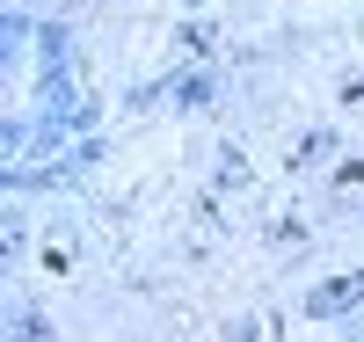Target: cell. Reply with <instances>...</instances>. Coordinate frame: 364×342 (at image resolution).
Instances as JSON below:
<instances>
[{
  "instance_id": "obj_1",
  "label": "cell",
  "mask_w": 364,
  "mask_h": 342,
  "mask_svg": "<svg viewBox=\"0 0 364 342\" xmlns=\"http://www.w3.org/2000/svg\"><path fill=\"white\" fill-rule=\"evenodd\" d=\"M357 299H364V277L350 269V277H328L321 292H306V314H314V321H328V314H350Z\"/></svg>"
},
{
  "instance_id": "obj_2",
  "label": "cell",
  "mask_w": 364,
  "mask_h": 342,
  "mask_svg": "<svg viewBox=\"0 0 364 342\" xmlns=\"http://www.w3.org/2000/svg\"><path fill=\"white\" fill-rule=\"evenodd\" d=\"M219 182H226V190H240V182H248V161H240V146H226V153H219Z\"/></svg>"
},
{
  "instance_id": "obj_3",
  "label": "cell",
  "mask_w": 364,
  "mask_h": 342,
  "mask_svg": "<svg viewBox=\"0 0 364 342\" xmlns=\"http://www.w3.org/2000/svg\"><path fill=\"white\" fill-rule=\"evenodd\" d=\"M336 190H343V197L364 190V161H343V168H336Z\"/></svg>"
},
{
  "instance_id": "obj_4",
  "label": "cell",
  "mask_w": 364,
  "mask_h": 342,
  "mask_svg": "<svg viewBox=\"0 0 364 342\" xmlns=\"http://www.w3.org/2000/svg\"><path fill=\"white\" fill-rule=\"evenodd\" d=\"M226 342H255V328H233V335H226Z\"/></svg>"
},
{
  "instance_id": "obj_5",
  "label": "cell",
  "mask_w": 364,
  "mask_h": 342,
  "mask_svg": "<svg viewBox=\"0 0 364 342\" xmlns=\"http://www.w3.org/2000/svg\"><path fill=\"white\" fill-rule=\"evenodd\" d=\"M190 8H204V0H190Z\"/></svg>"
}]
</instances>
